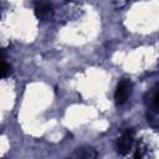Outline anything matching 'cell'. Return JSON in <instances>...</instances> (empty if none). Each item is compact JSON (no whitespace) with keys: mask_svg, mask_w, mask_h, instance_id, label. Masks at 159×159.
<instances>
[{"mask_svg":"<svg viewBox=\"0 0 159 159\" xmlns=\"http://www.w3.org/2000/svg\"><path fill=\"white\" fill-rule=\"evenodd\" d=\"M134 142V132L132 129H127L122 133V135L117 140V152L120 155H125L129 153V150L133 147Z\"/></svg>","mask_w":159,"mask_h":159,"instance_id":"obj_1","label":"cell"},{"mask_svg":"<svg viewBox=\"0 0 159 159\" xmlns=\"http://www.w3.org/2000/svg\"><path fill=\"white\" fill-rule=\"evenodd\" d=\"M130 92H132V82L129 80H122L118 83L116 93H114V99H116L117 106L124 104L128 97L130 96Z\"/></svg>","mask_w":159,"mask_h":159,"instance_id":"obj_2","label":"cell"},{"mask_svg":"<svg viewBox=\"0 0 159 159\" xmlns=\"http://www.w3.org/2000/svg\"><path fill=\"white\" fill-rule=\"evenodd\" d=\"M71 157L72 158H80V159H93L97 157V153L91 147H81V148H77Z\"/></svg>","mask_w":159,"mask_h":159,"instance_id":"obj_3","label":"cell"},{"mask_svg":"<svg viewBox=\"0 0 159 159\" xmlns=\"http://www.w3.org/2000/svg\"><path fill=\"white\" fill-rule=\"evenodd\" d=\"M50 11H51V6H50L48 4H46V2H41V4H39V5L35 7V14H36V16H37L39 19L45 17Z\"/></svg>","mask_w":159,"mask_h":159,"instance_id":"obj_4","label":"cell"},{"mask_svg":"<svg viewBox=\"0 0 159 159\" xmlns=\"http://www.w3.org/2000/svg\"><path fill=\"white\" fill-rule=\"evenodd\" d=\"M153 104L155 108H159V88L155 91V94H154V98H153Z\"/></svg>","mask_w":159,"mask_h":159,"instance_id":"obj_5","label":"cell"},{"mask_svg":"<svg viewBox=\"0 0 159 159\" xmlns=\"http://www.w3.org/2000/svg\"><path fill=\"white\" fill-rule=\"evenodd\" d=\"M9 72H11V67H9V65H7L6 62H4V70H2V77H6Z\"/></svg>","mask_w":159,"mask_h":159,"instance_id":"obj_6","label":"cell"}]
</instances>
